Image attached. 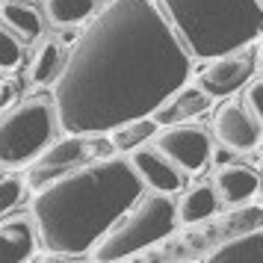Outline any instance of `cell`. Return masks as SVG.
Listing matches in <instances>:
<instances>
[{
  "instance_id": "1",
  "label": "cell",
  "mask_w": 263,
  "mask_h": 263,
  "mask_svg": "<svg viewBox=\"0 0 263 263\" xmlns=\"http://www.w3.org/2000/svg\"><path fill=\"white\" fill-rule=\"evenodd\" d=\"M190 71L192 57L154 0H109L62 60L53 80L57 124L92 136L151 116Z\"/></svg>"
},
{
  "instance_id": "2",
  "label": "cell",
  "mask_w": 263,
  "mask_h": 263,
  "mask_svg": "<svg viewBox=\"0 0 263 263\" xmlns=\"http://www.w3.org/2000/svg\"><path fill=\"white\" fill-rule=\"evenodd\" d=\"M139 195L142 180L124 157L86 160L36 183V237L45 249L80 257Z\"/></svg>"
},
{
  "instance_id": "3",
  "label": "cell",
  "mask_w": 263,
  "mask_h": 263,
  "mask_svg": "<svg viewBox=\"0 0 263 263\" xmlns=\"http://www.w3.org/2000/svg\"><path fill=\"white\" fill-rule=\"evenodd\" d=\"M190 57L210 60L260 39V0H154Z\"/></svg>"
},
{
  "instance_id": "4",
  "label": "cell",
  "mask_w": 263,
  "mask_h": 263,
  "mask_svg": "<svg viewBox=\"0 0 263 263\" xmlns=\"http://www.w3.org/2000/svg\"><path fill=\"white\" fill-rule=\"evenodd\" d=\"M178 225L175 216V201L163 192L139 195L112 225L92 242V257L104 263L112 260H127L136 257L139 251L157 246L160 239H166Z\"/></svg>"
},
{
  "instance_id": "5",
  "label": "cell",
  "mask_w": 263,
  "mask_h": 263,
  "mask_svg": "<svg viewBox=\"0 0 263 263\" xmlns=\"http://www.w3.org/2000/svg\"><path fill=\"white\" fill-rule=\"evenodd\" d=\"M57 112L53 101L36 95L24 104H12L0 116V166L15 168L30 163L33 157L50 145L57 133Z\"/></svg>"
},
{
  "instance_id": "6",
  "label": "cell",
  "mask_w": 263,
  "mask_h": 263,
  "mask_svg": "<svg viewBox=\"0 0 263 263\" xmlns=\"http://www.w3.org/2000/svg\"><path fill=\"white\" fill-rule=\"evenodd\" d=\"M254 74H257V42L249 48L204 60V68L198 71V89L210 98H228L239 92Z\"/></svg>"
},
{
  "instance_id": "7",
  "label": "cell",
  "mask_w": 263,
  "mask_h": 263,
  "mask_svg": "<svg viewBox=\"0 0 263 263\" xmlns=\"http://www.w3.org/2000/svg\"><path fill=\"white\" fill-rule=\"evenodd\" d=\"M157 148L186 175H198L207 163H210V133L198 127V124H168L163 133L157 136Z\"/></svg>"
},
{
  "instance_id": "8",
  "label": "cell",
  "mask_w": 263,
  "mask_h": 263,
  "mask_svg": "<svg viewBox=\"0 0 263 263\" xmlns=\"http://www.w3.org/2000/svg\"><path fill=\"white\" fill-rule=\"evenodd\" d=\"M213 136L234 154H249L260 148V119H254L239 101H225L213 116Z\"/></svg>"
},
{
  "instance_id": "9",
  "label": "cell",
  "mask_w": 263,
  "mask_h": 263,
  "mask_svg": "<svg viewBox=\"0 0 263 263\" xmlns=\"http://www.w3.org/2000/svg\"><path fill=\"white\" fill-rule=\"evenodd\" d=\"M95 157V145L86 139L83 133H68L65 139H60L57 145H45L30 163H33V172H30V183L36 186L39 180L45 178H53L65 168H74L92 160Z\"/></svg>"
},
{
  "instance_id": "10",
  "label": "cell",
  "mask_w": 263,
  "mask_h": 263,
  "mask_svg": "<svg viewBox=\"0 0 263 263\" xmlns=\"http://www.w3.org/2000/svg\"><path fill=\"white\" fill-rule=\"evenodd\" d=\"M127 163L133 166L136 178L142 180V186H148L151 192L175 195V192L183 190V172H180L157 145H151V148H145V145L130 148Z\"/></svg>"
},
{
  "instance_id": "11",
  "label": "cell",
  "mask_w": 263,
  "mask_h": 263,
  "mask_svg": "<svg viewBox=\"0 0 263 263\" xmlns=\"http://www.w3.org/2000/svg\"><path fill=\"white\" fill-rule=\"evenodd\" d=\"M213 190L219 195V201L228 204H242L257 198L260 192V175L254 166H246V163H225V166H216L213 175Z\"/></svg>"
},
{
  "instance_id": "12",
  "label": "cell",
  "mask_w": 263,
  "mask_h": 263,
  "mask_svg": "<svg viewBox=\"0 0 263 263\" xmlns=\"http://www.w3.org/2000/svg\"><path fill=\"white\" fill-rule=\"evenodd\" d=\"M210 101L213 98L207 95V92H201L198 86H178L163 104H157L151 109L148 119L154 121L157 127H168V124H178V121H186L192 116L207 112L210 109Z\"/></svg>"
},
{
  "instance_id": "13",
  "label": "cell",
  "mask_w": 263,
  "mask_h": 263,
  "mask_svg": "<svg viewBox=\"0 0 263 263\" xmlns=\"http://www.w3.org/2000/svg\"><path fill=\"white\" fill-rule=\"evenodd\" d=\"M39 251L36 231L24 216L0 219V263H24L33 260Z\"/></svg>"
},
{
  "instance_id": "14",
  "label": "cell",
  "mask_w": 263,
  "mask_h": 263,
  "mask_svg": "<svg viewBox=\"0 0 263 263\" xmlns=\"http://www.w3.org/2000/svg\"><path fill=\"white\" fill-rule=\"evenodd\" d=\"M263 257V234L260 228H249L239 231L234 237L222 239L219 246H213V251L207 254V260L213 263H260Z\"/></svg>"
},
{
  "instance_id": "15",
  "label": "cell",
  "mask_w": 263,
  "mask_h": 263,
  "mask_svg": "<svg viewBox=\"0 0 263 263\" xmlns=\"http://www.w3.org/2000/svg\"><path fill=\"white\" fill-rule=\"evenodd\" d=\"M219 213V195H216L213 183H195L180 195L178 207H175V216L183 225H198L204 219Z\"/></svg>"
},
{
  "instance_id": "16",
  "label": "cell",
  "mask_w": 263,
  "mask_h": 263,
  "mask_svg": "<svg viewBox=\"0 0 263 263\" xmlns=\"http://www.w3.org/2000/svg\"><path fill=\"white\" fill-rule=\"evenodd\" d=\"M0 24L9 27L18 39H39L45 30V18L27 0H0Z\"/></svg>"
},
{
  "instance_id": "17",
  "label": "cell",
  "mask_w": 263,
  "mask_h": 263,
  "mask_svg": "<svg viewBox=\"0 0 263 263\" xmlns=\"http://www.w3.org/2000/svg\"><path fill=\"white\" fill-rule=\"evenodd\" d=\"M62 45L50 36H39V45L33 50V60H30V71H27V80L33 86H48L57 80V74L62 68Z\"/></svg>"
},
{
  "instance_id": "18",
  "label": "cell",
  "mask_w": 263,
  "mask_h": 263,
  "mask_svg": "<svg viewBox=\"0 0 263 263\" xmlns=\"http://www.w3.org/2000/svg\"><path fill=\"white\" fill-rule=\"evenodd\" d=\"M42 9L53 27H77L98 12V0H45Z\"/></svg>"
},
{
  "instance_id": "19",
  "label": "cell",
  "mask_w": 263,
  "mask_h": 263,
  "mask_svg": "<svg viewBox=\"0 0 263 263\" xmlns=\"http://www.w3.org/2000/svg\"><path fill=\"white\" fill-rule=\"evenodd\" d=\"M154 121L142 116V119H130L124 121V124H116V127H109V145L116 148V151H130L136 145H142L145 139H151L154 136Z\"/></svg>"
},
{
  "instance_id": "20",
  "label": "cell",
  "mask_w": 263,
  "mask_h": 263,
  "mask_svg": "<svg viewBox=\"0 0 263 263\" xmlns=\"http://www.w3.org/2000/svg\"><path fill=\"white\" fill-rule=\"evenodd\" d=\"M24 62V39L0 24V71H15Z\"/></svg>"
},
{
  "instance_id": "21",
  "label": "cell",
  "mask_w": 263,
  "mask_h": 263,
  "mask_svg": "<svg viewBox=\"0 0 263 263\" xmlns=\"http://www.w3.org/2000/svg\"><path fill=\"white\" fill-rule=\"evenodd\" d=\"M225 228L234 231V234L249 231V228H260V201L251 198L249 207H239V210H234L231 216H225Z\"/></svg>"
},
{
  "instance_id": "22",
  "label": "cell",
  "mask_w": 263,
  "mask_h": 263,
  "mask_svg": "<svg viewBox=\"0 0 263 263\" xmlns=\"http://www.w3.org/2000/svg\"><path fill=\"white\" fill-rule=\"evenodd\" d=\"M260 77H257V74H254V77H251L249 83L242 86V98H239V104H242V107L249 109L251 116H254V119H263V104H260Z\"/></svg>"
},
{
  "instance_id": "23",
  "label": "cell",
  "mask_w": 263,
  "mask_h": 263,
  "mask_svg": "<svg viewBox=\"0 0 263 263\" xmlns=\"http://www.w3.org/2000/svg\"><path fill=\"white\" fill-rule=\"evenodd\" d=\"M21 192H24V183H21L18 178H3L0 180V216L6 213L9 207L18 204Z\"/></svg>"
},
{
  "instance_id": "24",
  "label": "cell",
  "mask_w": 263,
  "mask_h": 263,
  "mask_svg": "<svg viewBox=\"0 0 263 263\" xmlns=\"http://www.w3.org/2000/svg\"><path fill=\"white\" fill-rule=\"evenodd\" d=\"M15 101H18V86L12 80H0V112L9 109Z\"/></svg>"
},
{
  "instance_id": "25",
  "label": "cell",
  "mask_w": 263,
  "mask_h": 263,
  "mask_svg": "<svg viewBox=\"0 0 263 263\" xmlns=\"http://www.w3.org/2000/svg\"><path fill=\"white\" fill-rule=\"evenodd\" d=\"M210 157H213V163H216V166H225V163H231V160H234V151L222 145L219 151H213V148H210Z\"/></svg>"
}]
</instances>
